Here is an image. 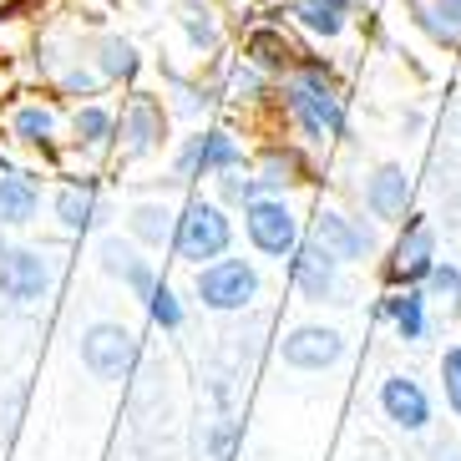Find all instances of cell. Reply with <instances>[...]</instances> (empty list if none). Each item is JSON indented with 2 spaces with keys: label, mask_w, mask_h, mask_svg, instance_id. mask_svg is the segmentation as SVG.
Segmentation results:
<instances>
[{
  "label": "cell",
  "mask_w": 461,
  "mask_h": 461,
  "mask_svg": "<svg viewBox=\"0 0 461 461\" xmlns=\"http://www.w3.org/2000/svg\"><path fill=\"white\" fill-rule=\"evenodd\" d=\"M426 289L411 285V289H385V299H380V314L395 325V335L406 339V345H416V339H426Z\"/></svg>",
  "instance_id": "2e32d148"
},
{
  "label": "cell",
  "mask_w": 461,
  "mask_h": 461,
  "mask_svg": "<svg viewBox=\"0 0 461 461\" xmlns=\"http://www.w3.org/2000/svg\"><path fill=\"white\" fill-rule=\"evenodd\" d=\"M56 218L67 223L71 233H82L86 223L96 218V198L92 188H61V198H56Z\"/></svg>",
  "instance_id": "d4e9b609"
},
{
  "label": "cell",
  "mask_w": 461,
  "mask_h": 461,
  "mask_svg": "<svg viewBox=\"0 0 461 461\" xmlns=\"http://www.w3.org/2000/svg\"><path fill=\"white\" fill-rule=\"evenodd\" d=\"M310 239L330 258H339V264H366V258H375V233H370V223L350 218L335 203H320V213L310 218Z\"/></svg>",
  "instance_id": "8992f818"
},
{
  "label": "cell",
  "mask_w": 461,
  "mask_h": 461,
  "mask_svg": "<svg viewBox=\"0 0 461 461\" xmlns=\"http://www.w3.org/2000/svg\"><path fill=\"white\" fill-rule=\"evenodd\" d=\"M51 258L31 254V249H5L0 254V294L15 299V304H31L51 289Z\"/></svg>",
  "instance_id": "4fadbf2b"
},
{
  "label": "cell",
  "mask_w": 461,
  "mask_h": 461,
  "mask_svg": "<svg viewBox=\"0 0 461 461\" xmlns=\"http://www.w3.org/2000/svg\"><path fill=\"white\" fill-rule=\"evenodd\" d=\"M244 56L258 71H269V77H285V71H294L299 61H304V51H299L294 41H285V31H274V26H258L254 36H249Z\"/></svg>",
  "instance_id": "ac0fdd59"
},
{
  "label": "cell",
  "mask_w": 461,
  "mask_h": 461,
  "mask_svg": "<svg viewBox=\"0 0 461 461\" xmlns=\"http://www.w3.org/2000/svg\"><path fill=\"white\" fill-rule=\"evenodd\" d=\"M339 269H345V264L330 258L325 249L304 233V244L294 249V258H289V285L310 299V304H325V299L339 294Z\"/></svg>",
  "instance_id": "7c38bea8"
},
{
  "label": "cell",
  "mask_w": 461,
  "mask_h": 461,
  "mask_svg": "<svg viewBox=\"0 0 461 461\" xmlns=\"http://www.w3.org/2000/svg\"><path fill=\"white\" fill-rule=\"evenodd\" d=\"M285 15L320 41H339L350 31V0H289Z\"/></svg>",
  "instance_id": "9a60e30c"
},
{
  "label": "cell",
  "mask_w": 461,
  "mask_h": 461,
  "mask_svg": "<svg viewBox=\"0 0 461 461\" xmlns=\"http://www.w3.org/2000/svg\"><path fill=\"white\" fill-rule=\"evenodd\" d=\"M426 299H436V304H447V310H461V264H451V258H436V269L426 274Z\"/></svg>",
  "instance_id": "cb8c5ba5"
},
{
  "label": "cell",
  "mask_w": 461,
  "mask_h": 461,
  "mask_svg": "<svg viewBox=\"0 0 461 461\" xmlns=\"http://www.w3.org/2000/svg\"><path fill=\"white\" fill-rule=\"evenodd\" d=\"M41 208V193L36 183L21 173H0V223H31Z\"/></svg>",
  "instance_id": "44dd1931"
},
{
  "label": "cell",
  "mask_w": 461,
  "mask_h": 461,
  "mask_svg": "<svg viewBox=\"0 0 461 461\" xmlns=\"http://www.w3.org/2000/svg\"><path fill=\"white\" fill-rule=\"evenodd\" d=\"M244 148H239V137L213 127V132H198L188 137V148L177 152V177H218V173H233V167H244Z\"/></svg>",
  "instance_id": "9c48e42d"
},
{
  "label": "cell",
  "mask_w": 461,
  "mask_h": 461,
  "mask_svg": "<svg viewBox=\"0 0 461 461\" xmlns=\"http://www.w3.org/2000/svg\"><path fill=\"white\" fill-rule=\"evenodd\" d=\"M177 21H183V31H188L193 51H218V41H223V31H218V21H213V11H208V5L188 0V5L177 11Z\"/></svg>",
  "instance_id": "603a6c76"
},
{
  "label": "cell",
  "mask_w": 461,
  "mask_h": 461,
  "mask_svg": "<svg viewBox=\"0 0 461 461\" xmlns=\"http://www.w3.org/2000/svg\"><path fill=\"white\" fill-rule=\"evenodd\" d=\"M102 77H137V46L122 41V36H107L102 41Z\"/></svg>",
  "instance_id": "83f0119b"
},
{
  "label": "cell",
  "mask_w": 461,
  "mask_h": 461,
  "mask_svg": "<svg viewBox=\"0 0 461 461\" xmlns=\"http://www.w3.org/2000/svg\"><path fill=\"white\" fill-rule=\"evenodd\" d=\"M148 314H152L163 330H177V325H183V304H177V294H173L167 285H158V294L148 299Z\"/></svg>",
  "instance_id": "1f68e13d"
},
{
  "label": "cell",
  "mask_w": 461,
  "mask_h": 461,
  "mask_svg": "<svg viewBox=\"0 0 461 461\" xmlns=\"http://www.w3.org/2000/svg\"><path fill=\"white\" fill-rule=\"evenodd\" d=\"M82 366L96 380H122L137 366V339L122 325H92L82 335Z\"/></svg>",
  "instance_id": "ba28073f"
},
{
  "label": "cell",
  "mask_w": 461,
  "mask_h": 461,
  "mask_svg": "<svg viewBox=\"0 0 461 461\" xmlns=\"http://www.w3.org/2000/svg\"><path fill=\"white\" fill-rule=\"evenodd\" d=\"M0 254H5V244H0Z\"/></svg>",
  "instance_id": "d6a6232c"
},
{
  "label": "cell",
  "mask_w": 461,
  "mask_h": 461,
  "mask_svg": "<svg viewBox=\"0 0 461 461\" xmlns=\"http://www.w3.org/2000/svg\"><path fill=\"white\" fill-rule=\"evenodd\" d=\"M436 229L426 223V213H406L401 218V233H395L391 254H385V289H411V285H426V274L436 269Z\"/></svg>",
  "instance_id": "277c9868"
},
{
  "label": "cell",
  "mask_w": 461,
  "mask_h": 461,
  "mask_svg": "<svg viewBox=\"0 0 461 461\" xmlns=\"http://www.w3.org/2000/svg\"><path fill=\"white\" fill-rule=\"evenodd\" d=\"M173 229H177V218L167 213L163 203H142V208H132V233L142 239V244H152V249L173 244Z\"/></svg>",
  "instance_id": "7402d4cb"
},
{
  "label": "cell",
  "mask_w": 461,
  "mask_h": 461,
  "mask_svg": "<svg viewBox=\"0 0 461 461\" xmlns=\"http://www.w3.org/2000/svg\"><path fill=\"white\" fill-rule=\"evenodd\" d=\"M406 5H416V0H406Z\"/></svg>",
  "instance_id": "836d02e7"
},
{
  "label": "cell",
  "mask_w": 461,
  "mask_h": 461,
  "mask_svg": "<svg viewBox=\"0 0 461 461\" xmlns=\"http://www.w3.org/2000/svg\"><path fill=\"white\" fill-rule=\"evenodd\" d=\"M244 233L249 244H254V254L264 258H294V249L304 244V229H299V213L289 208L285 193H264V198H254V203H244Z\"/></svg>",
  "instance_id": "3957f363"
},
{
  "label": "cell",
  "mask_w": 461,
  "mask_h": 461,
  "mask_svg": "<svg viewBox=\"0 0 461 461\" xmlns=\"http://www.w3.org/2000/svg\"><path fill=\"white\" fill-rule=\"evenodd\" d=\"M264 177L258 173H239V167H233V173H218V198H223V203H233V208H244V203H254V198H264Z\"/></svg>",
  "instance_id": "484cf974"
},
{
  "label": "cell",
  "mask_w": 461,
  "mask_h": 461,
  "mask_svg": "<svg viewBox=\"0 0 461 461\" xmlns=\"http://www.w3.org/2000/svg\"><path fill=\"white\" fill-rule=\"evenodd\" d=\"M264 86H269V71H258L249 56H244V67H233V77H229L233 102H254V96H264Z\"/></svg>",
  "instance_id": "f546056e"
},
{
  "label": "cell",
  "mask_w": 461,
  "mask_h": 461,
  "mask_svg": "<svg viewBox=\"0 0 461 461\" xmlns=\"http://www.w3.org/2000/svg\"><path fill=\"white\" fill-rule=\"evenodd\" d=\"M411 193H416V183H411V173L401 163H380L366 173V188H360V198H366V213L380 218V223H401V218L411 213Z\"/></svg>",
  "instance_id": "8fae6325"
},
{
  "label": "cell",
  "mask_w": 461,
  "mask_h": 461,
  "mask_svg": "<svg viewBox=\"0 0 461 461\" xmlns=\"http://www.w3.org/2000/svg\"><path fill=\"white\" fill-rule=\"evenodd\" d=\"M233 244V223L223 213V203H208V198H193L183 213H177V229H173V249L177 258H188V264H213L223 258Z\"/></svg>",
  "instance_id": "7a4b0ae2"
},
{
  "label": "cell",
  "mask_w": 461,
  "mask_h": 461,
  "mask_svg": "<svg viewBox=\"0 0 461 461\" xmlns=\"http://www.w3.org/2000/svg\"><path fill=\"white\" fill-rule=\"evenodd\" d=\"M380 411H385V420H391L395 431H406V436H420L431 426V395H426V385L416 375H401V370L380 380Z\"/></svg>",
  "instance_id": "30bf717a"
},
{
  "label": "cell",
  "mask_w": 461,
  "mask_h": 461,
  "mask_svg": "<svg viewBox=\"0 0 461 461\" xmlns=\"http://www.w3.org/2000/svg\"><path fill=\"white\" fill-rule=\"evenodd\" d=\"M411 15H416V26L426 31L436 46L461 51V0H416Z\"/></svg>",
  "instance_id": "d6986e66"
},
{
  "label": "cell",
  "mask_w": 461,
  "mask_h": 461,
  "mask_svg": "<svg viewBox=\"0 0 461 461\" xmlns=\"http://www.w3.org/2000/svg\"><path fill=\"white\" fill-rule=\"evenodd\" d=\"M436 370H441V395H447V411L461 420V345H447Z\"/></svg>",
  "instance_id": "f1b7e54d"
},
{
  "label": "cell",
  "mask_w": 461,
  "mask_h": 461,
  "mask_svg": "<svg viewBox=\"0 0 461 461\" xmlns=\"http://www.w3.org/2000/svg\"><path fill=\"white\" fill-rule=\"evenodd\" d=\"M258 177H264V188L269 193H285L289 183H304V173H310V163L299 158V148H264L258 152V167H254Z\"/></svg>",
  "instance_id": "ffe728a7"
},
{
  "label": "cell",
  "mask_w": 461,
  "mask_h": 461,
  "mask_svg": "<svg viewBox=\"0 0 461 461\" xmlns=\"http://www.w3.org/2000/svg\"><path fill=\"white\" fill-rule=\"evenodd\" d=\"M193 294L203 299V310H218V314L249 310V304L258 299V269L249 264V258H213V264L198 269Z\"/></svg>",
  "instance_id": "5b68a950"
},
{
  "label": "cell",
  "mask_w": 461,
  "mask_h": 461,
  "mask_svg": "<svg viewBox=\"0 0 461 461\" xmlns=\"http://www.w3.org/2000/svg\"><path fill=\"white\" fill-rule=\"evenodd\" d=\"M71 127H77V137H82V142H92V148H102V142L112 137V112H107V107H82Z\"/></svg>",
  "instance_id": "4dcf8cb0"
},
{
  "label": "cell",
  "mask_w": 461,
  "mask_h": 461,
  "mask_svg": "<svg viewBox=\"0 0 461 461\" xmlns=\"http://www.w3.org/2000/svg\"><path fill=\"white\" fill-rule=\"evenodd\" d=\"M279 355H285L289 370H304V375H314V370H330L345 360V335L330 325H294L285 339H279Z\"/></svg>",
  "instance_id": "52a82bcc"
},
{
  "label": "cell",
  "mask_w": 461,
  "mask_h": 461,
  "mask_svg": "<svg viewBox=\"0 0 461 461\" xmlns=\"http://www.w3.org/2000/svg\"><path fill=\"white\" fill-rule=\"evenodd\" d=\"M279 102H285L289 122H294L299 132H304V142H314V148H325V142L350 132L345 92L335 86L325 61H310V56H304L294 71H285V77H279Z\"/></svg>",
  "instance_id": "6da1fadb"
},
{
  "label": "cell",
  "mask_w": 461,
  "mask_h": 461,
  "mask_svg": "<svg viewBox=\"0 0 461 461\" xmlns=\"http://www.w3.org/2000/svg\"><path fill=\"white\" fill-rule=\"evenodd\" d=\"M102 269L117 274L137 299L158 294V274H152V264H148V258H137L132 244H122V239H107V244H102Z\"/></svg>",
  "instance_id": "e0dca14e"
},
{
  "label": "cell",
  "mask_w": 461,
  "mask_h": 461,
  "mask_svg": "<svg viewBox=\"0 0 461 461\" xmlns=\"http://www.w3.org/2000/svg\"><path fill=\"white\" fill-rule=\"evenodd\" d=\"M11 132L21 137V142H51L56 112H51V107H21V112L11 117Z\"/></svg>",
  "instance_id": "4316f807"
},
{
  "label": "cell",
  "mask_w": 461,
  "mask_h": 461,
  "mask_svg": "<svg viewBox=\"0 0 461 461\" xmlns=\"http://www.w3.org/2000/svg\"><path fill=\"white\" fill-rule=\"evenodd\" d=\"M167 132V112L158 96H142L137 92L132 102H127L122 112V137H127V158H142V152H152L158 142H163Z\"/></svg>",
  "instance_id": "5bb4252c"
}]
</instances>
